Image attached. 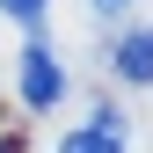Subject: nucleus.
Here are the masks:
<instances>
[{"label":"nucleus","mask_w":153,"mask_h":153,"mask_svg":"<svg viewBox=\"0 0 153 153\" xmlns=\"http://www.w3.org/2000/svg\"><path fill=\"white\" fill-rule=\"evenodd\" d=\"M0 7H7V15H15V22H29V29H36V22H44V0H0Z\"/></svg>","instance_id":"obj_4"},{"label":"nucleus","mask_w":153,"mask_h":153,"mask_svg":"<svg viewBox=\"0 0 153 153\" xmlns=\"http://www.w3.org/2000/svg\"><path fill=\"white\" fill-rule=\"evenodd\" d=\"M131 7V0H95V15H124Z\"/></svg>","instance_id":"obj_5"},{"label":"nucleus","mask_w":153,"mask_h":153,"mask_svg":"<svg viewBox=\"0 0 153 153\" xmlns=\"http://www.w3.org/2000/svg\"><path fill=\"white\" fill-rule=\"evenodd\" d=\"M117 73H124V80H153V29H131L124 36V44H117Z\"/></svg>","instance_id":"obj_3"},{"label":"nucleus","mask_w":153,"mask_h":153,"mask_svg":"<svg viewBox=\"0 0 153 153\" xmlns=\"http://www.w3.org/2000/svg\"><path fill=\"white\" fill-rule=\"evenodd\" d=\"M59 153H124V117L117 109H95V124L88 131H66Z\"/></svg>","instance_id":"obj_2"},{"label":"nucleus","mask_w":153,"mask_h":153,"mask_svg":"<svg viewBox=\"0 0 153 153\" xmlns=\"http://www.w3.org/2000/svg\"><path fill=\"white\" fill-rule=\"evenodd\" d=\"M59 95H66V66L51 59L44 44H29L22 51V102L29 109H59Z\"/></svg>","instance_id":"obj_1"}]
</instances>
